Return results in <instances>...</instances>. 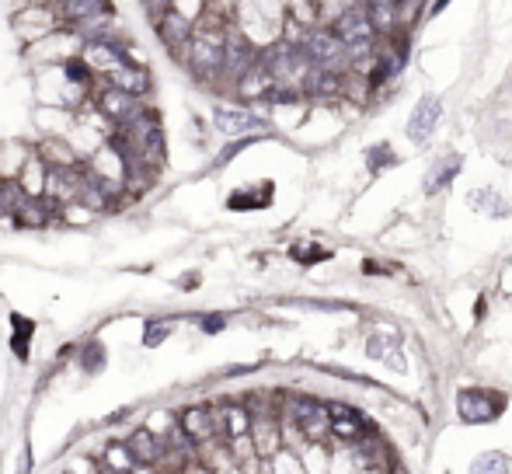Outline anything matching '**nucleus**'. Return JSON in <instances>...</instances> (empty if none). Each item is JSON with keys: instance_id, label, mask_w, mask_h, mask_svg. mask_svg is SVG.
<instances>
[{"instance_id": "obj_11", "label": "nucleus", "mask_w": 512, "mask_h": 474, "mask_svg": "<svg viewBox=\"0 0 512 474\" xmlns=\"http://www.w3.org/2000/svg\"><path fill=\"white\" fill-rule=\"evenodd\" d=\"M126 447H129V454H133V461L143 464V468H154V464L161 461V454H164V440H157L147 426L133 429V436L126 440Z\"/></svg>"}, {"instance_id": "obj_10", "label": "nucleus", "mask_w": 512, "mask_h": 474, "mask_svg": "<svg viewBox=\"0 0 512 474\" xmlns=\"http://www.w3.org/2000/svg\"><path fill=\"white\" fill-rule=\"evenodd\" d=\"M35 154L46 161L49 171H74V168H81V154H77L74 143L63 140V136H49V140H42L39 147H35Z\"/></svg>"}, {"instance_id": "obj_9", "label": "nucleus", "mask_w": 512, "mask_h": 474, "mask_svg": "<svg viewBox=\"0 0 512 474\" xmlns=\"http://www.w3.org/2000/svg\"><path fill=\"white\" fill-rule=\"evenodd\" d=\"M366 14H370L373 28H377L380 42L398 39V32L405 28V21H401V4H398V0H370V4H366Z\"/></svg>"}, {"instance_id": "obj_1", "label": "nucleus", "mask_w": 512, "mask_h": 474, "mask_svg": "<svg viewBox=\"0 0 512 474\" xmlns=\"http://www.w3.org/2000/svg\"><path fill=\"white\" fill-rule=\"evenodd\" d=\"M331 32L338 35V39L345 42V49H349V56H352V63H359V60H366V56H373L380 49V35H377V28H373V21H370V14H366V4H356L349 14H345L342 21H338Z\"/></svg>"}, {"instance_id": "obj_18", "label": "nucleus", "mask_w": 512, "mask_h": 474, "mask_svg": "<svg viewBox=\"0 0 512 474\" xmlns=\"http://www.w3.org/2000/svg\"><path fill=\"white\" fill-rule=\"evenodd\" d=\"M471 206L474 210H485V213H492V217H502V213L509 210V206H502L499 199H495V192L492 189H485V192H471Z\"/></svg>"}, {"instance_id": "obj_14", "label": "nucleus", "mask_w": 512, "mask_h": 474, "mask_svg": "<svg viewBox=\"0 0 512 474\" xmlns=\"http://www.w3.org/2000/svg\"><path fill=\"white\" fill-rule=\"evenodd\" d=\"M46 178H49V168L39 154H32V161L25 164V171L18 175V189L25 192L28 199H46Z\"/></svg>"}, {"instance_id": "obj_8", "label": "nucleus", "mask_w": 512, "mask_h": 474, "mask_svg": "<svg viewBox=\"0 0 512 474\" xmlns=\"http://www.w3.org/2000/svg\"><path fill=\"white\" fill-rule=\"evenodd\" d=\"M178 426H182V433L189 436L192 443H209V440H220L216 436V412L213 408H203V405H196V408H185L182 415H178Z\"/></svg>"}, {"instance_id": "obj_12", "label": "nucleus", "mask_w": 512, "mask_h": 474, "mask_svg": "<svg viewBox=\"0 0 512 474\" xmlns=\"http://www.w3.org/2000/svg\"><path fill=\"white\" fill-rule=\"evenodd\" d=\"M28 161H32V157H28L25 143L4 140L0 143V182H18V175L25 171Z\"/></svg>"}, {"instance_id": "obj_13", "label": "nucleus", "mask_w": 512, "mask_h": 474, "mask_svg": "<svg viewBox=\"0 0 512 474\" xmlns=\"http://www.w3.org/2000/svg\"><path fill=\"white\" fill-rule=\"evenodd\" d=\"M460 164H464V157H460V154H443V157H439V161L429 168V175H425V192H429V196H436L439 189H446V185L460 175Z\"/></svg>"}, {"instance_id": "obj_16", "label": "nucleus", "mask_w": 512, "mask_h": 474, "mask_svg": "<svg viewBox=\"0 0 512 474\" xmlns=\"http://www.w3.org/2000/svg\"><path fill=\"white\" fill-rule=\"evenodd\" d=\"M14 217H18L25 227H42L49 217H53V203H49V199H25V203L14 210Z\"/></svg>"}, {"instance_id": "obj_3", "label": "nucleus", "mask_w": 512, "mask_h": 474, "mask_svg": "<svg viewBox=\"0 0 512 474\" xmlns=\"http://www.w3.org/2000/svg\"><path fill=\"white\" fill-rule=\"evenodd\" d=\"M60 14H56V7H42V4H32L25 7V11L18 14V21H14V28H18V35L28 42V46H39V42H46L49 35L60 32Z\"/></svg>"}, {"instance_id": "obj_2", "label": "nucleus", "mask_w": 512, "mask_h": 474, "mask_svg": "<svg viewBox=\"0 0 512 474\" xmlns=\"http://www.w3.org/2000/svg\"><path fill=\"white\" fill-rule=\"evenodd\" d=\"M304 53L310 56V63H314L317 70H324V74H331V77H349L352 74L349 49H345V42L338 39L331 28H317V32H310L307 42H304Z\"/></svg>"}, {"instance_id": "obj_4", "label": "nucleus", "mask_w": 512, "mask_h": 474, "mask_svg": "<svg viewBox=\"0 0 512 474\" xmlns=\"http://www.w3.org/2000/svg\"><path fill=\"white\" fill-rule=\"evenodd\" d=\"M502 405L506 398L495 391H485V387H467V391L457 394V412L464 422H492L502 415Z\"/></svg>"}, {"instance_id": "obj_19", "label": "nucleus", "mask_w": 512, "mask_h": 474, "mask_svg": "<svg viewBox=\"0 0 512 474\" xmlns=\"http://www.w3.org/2000/svg\"><path fill=\"white\" fill-rule=\"evenodd\" d=\"M60 217L67 220V224H91V217H95V213H91L84 203H70V206H63V210H60Z\"/></svg>"}, {"instance_id": "obj_15", "label": "nucleus", "mask_w": 512, "mask_h": 474, "mask_svg": "<svg viewBox=\"0 0 512 474\" xmlns=\"http://www.w3.org/2000/svg\"><path fill=\"white\" fill-rule=\"evenodd\" d=\"M216 126L223 129V133L230 136H241V133H258V129H265V122L258 116H251V112H241V109H223L220 116H216Z\"/></svg>"}, {"instance_id": "obj_22", "label": "nucleus", "mask_w": 512, "mask_h": 474, "mask_svg": "<svg viewBox=\"0 0 512 474\" xmlns=\"http://www.w3.org/2000/svg\"><path fill=\"white\" fill-rule=\"evenodd\" d=\"M206 328H209V332H216V328H223V318H206Z\"/></svg>"}, {"instance_id": "obj_7", "label": "nucleus", "mask_w": 512, "mask_h": 474, "mask_svg": "<svg viewBox=\"0 0 512 474\" xmlns=\"http://www.w3.org/2000/svg\"><path fill=\"white\" fill-rule=\"evenodd\" d=\"M279 88V81L272 77V70L265 67L262 60L255 63V67L248 70V74L241 77V84L234 88V95L241 98V102H262V98H272Z\"/></svg>"}, {"instance_id": "obj_6", "label": "nucleus", "mask_w": 512, "mask_h": 474, "mask_svg": "<svg viewBox=\"0 0 512 474\" xmlns=\"http://www.w3.org/2000/svg\"><path fill=\"white\" fill-rule=\"evenodd\" d=\"M439 119H443V102H439L436 95L418 98L415 112H411V119H408V136H411V143H425V140H429V136L436 133Z\"/></svg>"}, {"instance_id": "obj_5", "label": "nucleus", "mask_w": 512, "mask_h": 474, "mask_svg": "<svg viewBox=\"0 0 512 474\" xmlns=\"http://www.w3.org/2000/svg\"><path fill=\"white\" fill-rule=\"evenodd\" d=\"M331 412V440H338L342 447H366L370 436V422L349 405H328Z\"/></svg>"}, {"instance_id": "obj_17", "label": "nucleus", "mask_w": 512, "mask_h": 474, "mask_svg": "<svg viewBox=\"0 0 512 474\" xmlns=\"http://www.w3.org/2000/svg\"><path fill=\"white\" fill-rule=\"evenodd\" d=\"M471 474H512V461L506 454H481L471 464Z\"/></svg>"}, {"instance_id": "obj_21", "label": "nucleus", "mask_w": 512, "mask_h": 474, "mask_svg": "<svg viewBox=\"0 0 512 474\" xmlns=\"http://www.w3.org/2000/svg\"><path fill=\"white\" fill-rule=\"evenodd\" d=\"M300 471V457L297 454H279L276 457V474H297Z\"/></svg>"}, {"instance_id": "obj_20", "label": "nucleus", "mask_w": 512, "mask_h": 474, "mask_svg": "<svg viewBox=\"0 0 512 474\" xmlns=\"http://www.w3.org/2000/svg\"><path fill=\"white\" fill-rule=\"evenodd\" d=\"M331 251L328 248H317V244H297V248H293V258H297V262H321V258H328Z\"/></svg>"}]
</instances>
